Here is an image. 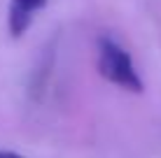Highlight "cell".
Here are the masks:
<instances>
[{
	"label": "cell",
	"mask_w": 161,
	"mask_h": 158,
	"mask_svg": "<svg viewBox=\"0 0 161 158\" xmlns=\"http://www.w3.org/2000/svg\"><path fill=\"white\" fill-rule=\"evenodd\" d=\"M98 70H101L103 79H108L110 84L119 86V89L133 91V93L142 91V79L133 65L131 54L112 37L98 40Z\"/></svg>",
	"instance_id": "cell-1"
},
{
	"label": "cell",
	"mask_w": 161,
	"mask_h": 158,
	"mask_svg": "<svg viewBox=\"0 0 161 158\" xmlns=\"http://www.w3.org/2000/svg\"><path fill=\"white\" fill-rule=\"evenodd\" d=\"M0 158H26V156L14 154V151H5V149H0Z\"/></svg>",
	"instance_id": "cell-3"
},
{
	"label": "cell",
	"mask_w": 161,
	"mask_h": 158,
	"mask_svg": "<svg viewBox=\"0 0 161 158\" xmlns=\"http://www.w3.org/2000/svg\"><path fill=\"white\" fill-rule=\"evenodd\" d=\"M47 5V0H9L7 12V28L12 37H21L31 28L33 19L40 9Z\"/></svg>",
	"instance_id": "cell-2"
}]
</instances>
